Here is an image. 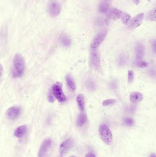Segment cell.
I'll use <instances>...</instances> for the list:
<instances>
[{
    "mask_svg": "<svg viewBox=\"0 0 156 157\" xmlns=\"http://www.w3.org/2000/svg\"><path fill=\"white\" fill-rule=\"evenodd\" d=\"M25 68V62L23 56L20 53L16 54L13 59V76L20 77L24 74Z\"/></svg>",
    "mask_w": 156,
    "mask_h": 157,
    "instance_id": "1",
    "label": "cell"
},
{
    "mask_svg": "<svg viewBox=\"0 0 156 157\" xmlns=\"http://www.w3.org/2000/svg\"><path fill=\"white\" fill-rule=\"evenodd\" d=\"M99 133L102 140L107 145H111L113 142L112 134L107 125L102 124L99 128Z\"/></svg>",
    "mask_w": 156,
    "mask_h": 157,
    "instance_id": "2",
    "label": "cell"
},
{
    "mask_svg": "<svg viewBox=\"0 0 156 157\" xmlns=\"http://www.w3.org/2000/svg\"><path fill=\"white\" fill-rule=\"evenodd\" d=\"M61 11V6L56 0H51L47 7L49 14L52 17L58 16Z\"/></svg>",
    "mask_w": 156,
    "mask_h": 157,
    "instance_id": "3",
    "label": "cell"
},
{
    "mask_svg": "<svg viewBox=\"0 0 156 157\" xmlns=\"http://www.w3.org/2000/svg\"><path fill=\"white\" fill-rule=\"evenodd\" d=\"M52 92L53 94L56 98L58 101L63 102L66 101V97L62 90V85L60 83L54 84L52 87Z\"/></svg>",
    "mask_w": 156,
    "mask_h": 157,
    "instance_id": "4",
    "label": "cell"
},
{
    "mask_svg": "<svg viewBox=\"0 0 156 157\" xmlns=\"http://www.w3.org/2000/svg\"><path fill=\"white\" fill-rule=\"evenodd\" d=\"M74 141L72 138H69L61 144L59 149L60 157H63L66 155L70 149L72 147Z\"/></svg>",
    "mask_w": 156,
    "mask_h": 157,
    "instance_id": "5",
    "label": "cell"
},
{
    "mask_svg": "<svg viewBox=\"0 0 156 157\" xmlns=\"http://www.w3.org/2000/svg\"><path fill=\"white\" fill-rule=\"evenodd\" d=\"M107 30H104L98 34L93 38L91 44V48L96 49L103 43L107 34Z\"/></svg>",
    "mask_w": 156,
    "mask_h": 157,
    "instance_id": "6",
    "label": "cell"
},
{
    "mask_svg": "<svg viewBox=\"0 0 156 157\" xmlns=\"http://www.w3.org/2000/svg\"><path fill=\"white\" fill-rule=\"evenodd\" d=\"M90 64L94 70H98L100 65V53L96 51H92L90 56Z\"/></svg>",
    "mask_w": 156,
    "mask_h": 157,
    "instance_id": "7",
    "label": "cell"
},
{
    "mask_svg": "<svg viewBox=\"0 0 156 157\" xmlns=\"http://www.w3.org/2000/svg\"><path fill=\"white\" fill-rule=\"evenodd\" d=\"M21 109L19 107L13 106L7 110L6 115L9 120H15L19 117Z\"/></svg>",
    "mask_w": 156,
    "mask_h": 157,
    "instance_id": "8",
    "label": "cell"
},
{
    "mask_svg": "<svg viewBox=\"0 0 156 157\" xmlns=\"http://www.w3.org/2000/svg\"><path fill=\"white\" fill-rule=\"evenodd\" d=\"M144 18V13H140L136 15L130 22L129 27L131 29H136L142 24Z\"/></svg>",
    "mask_w": 156,
    "mask_h": 157,
    "instance_id": "9",
    "label": "cell"
},
{
    "mask_svg": "<svg viewBox=\"0 0 156 157\" xmlns=\"http://www.w3.org/2000/svg\"><path fill=\"white\" fill-rule=\"evenodd\" d=\"M52 145V141L49 139H46L41 144L39 150L38 156L39 157H44L48 153L49 150Z\"/></svg>",
    "mask_w": 156,
    "mask_h": 157,
    "instance_id": "10",
    "label": "cell"
},
{
    "mask_svg": "<svg viewBox=\"0 0 156 157\" xmlns=\"http://www.w3.org/2000/svg\"><path fill=\"white\" fill-rule=\"evenodd\" d=\"M143 98V94L140 92H132L130 96V102L133 103H138L141 101Z\"/></svg>",
    "mask_w": 156,
    "mask_h": 157,
    "instance_id": "11",
    "label": "cell"
},
{
    "mask_svg": "<svg viewBox=\"0 0 156 157\" xmlns=\"http://www.w3.org/2000/svg\"><path fill=\"white\" fill-rule=\"evenodd\" d=\"M28 128L26 125L18 126L14 131V136L17 138H21L24 136L26 133Z\"/></svg>",
    "mask_w": 156,
    "mask_h": 157,
    "instance_id": "12",
    "label": "cell"
},
{
    "mask_svg": "<svg viewBox=\"0 0 156 157\" xmlns=\"http://www.w3.org/2000/svg\"><path fill=\"white\" fill-rule=\"evenodd\" d=\"M144 46L141 43L137 44L136 47V58L138 59H141L144 55Z\"/></svg>",
    "mask_w": 156,
    "mask_h": 157,
    "instance_id": "13",
    "label": "cell"
},
{
    "mask_svg": "<svg viewBox=\"0 0 156 157\" xmlns=\"http://www.w3.org/2000/svg\"><path fill=\"white\" fill-rule=\"evenodd\" d=\"M87 116L85 113H81L78 116L77 121V125L78 127L83 126L87 121Z\"/></svg>",
    "mask_w": 156,
    "mask_h": 157,
    "instance_id": "14",
    "label": "cell"
},
{
    "mask_svg": "<svg viewBox=\"0 0 156 157\" xmlns=\"http://www.w3.org/2000/svg\"><path fill=\"white\" fill-rule=\"evenodd\" d=\"M122 13H123V12L120 9L114 8L110 11V17L114 20H118L121 17Z\"/></svg>",
    "mask_w": 156,
    "mask_h": 157,
    "instance_id": "15",
    "label": "cell"
},
{
    "mask_svg": "<svg viewBox=\"0 0 156 157\" xmlns=\"http://www.w3.org/2000/svg\"><path fill=\"white\" fill-rule=\"evenodd\" d=\"M77 101L79 108L81 111L84 112L85 109L84 96L82 94H80L77 95Z\"/></svg>",
    "mask_w": 156,
    "mask_h": 157,
    "instance_id": "16",
    "label": "cell"
},
{
    "mask_svg": "<svg viewBox=\"0 0 156 157\" xmlns=\"http://www.w3.org/2000/svg\"><path fill=\"white\" fill-rule=\"evenodd\" d=\"M66 81L70 89L72 91H75L76 90V84L73 78L71 75H68L66 76Z\"/></svg>",
    "mask_w": 156,
    "mask_h": 157,
    "instance_id": "17",
    "label": "cell"
},
{
    "mask_svg": "<svg viewBox=\"0 0 156 157\" xmlns=\"http://www.w3.org/2000/svg\"><path fill=\"white\" fill-rule=\"evenodd\" d=\"M120 18L122 23L125 25H128L132 19L131 16L128 13H122Z\"/></svg>",
    "mask_w": 156,
    "mask_h": 157,
    "instance_id": "18",
    "label": "cell"
},
{
    "mask_svg": "<svg viewBox=\"0 0 156 157\" xmlns=\"http://www.w3.org/2000/svg\"><path fill=\"white\" fill-rule=\"evenodd\" d=\"M61 42L63 45L65 46H68L71 44V40L68 36L66 34H62L61 37Z\"/></svg>",
    "mask_w": 156,
    "mask_h": 157,
    "instance_id": "19",
    "label": "cell"
},
{
    "mask_svg": "<svg viewBox=\"0 0 156 157\" xmlns=\"http://www.w3.org/2000/svg\"><path fill=\"white\" fill-rule=\"evenodd\" d=\"M156 8H154L151 11H150L146 16L147 19L151 21H156Z\"/></svg>",
    "mask_w": 156,
    "mask_h": 157,
    "instance_id": "20",
    "label": "cell"
},
{
    "mask_svg": "<svg viewBox=\"0 0 156 157\" xmlns=\"http://www.w3.org/2000/svg\"><path fill=\"white\" fill-rule=\"evenodd\" d=\"M109 10V5L107 3H102L99 6V11L103 13H107Z\"/></svg>",
    "mask_w": 156,
    "mask_h": 157,
    "instance_id": "21",
    "label": "cell"
},
{
    "mask_svg": "<svg viewBox=\"0 0 156 157\" xmlns=\"http://www.w3.org/2000/svg\"><path fill=\"white\" fill-rule=\"evenodd\" d=\"M116 102V100L115 99H107V100H104L102 104L104 106H107L113 104Z\"/></svg>",
    "mask_w": 156,
    "mask_h": 157,
    "instance_id": "22",
    "label": "cell"
},
{
    "mask_svg": "<svg viewBox=\"0 0 156 157\" xmlns=\"http://www.w3.org/2000/svg\"><path fill=\"white\" fill-rule=\"evenodd\" d=\"M124 123L127 126H131L134 124V121L132 118H126L124 119Z\"/></svg>",
    "mask_w": 156,
    "mask_h": 157,
    "instance_id": "23",
    "label": "cell"
},
{
    "mask_svg": "<svg viewBox=\"0 0 156 157\" xmlns=\"http://www.w3.org/2000/svg\"><path fill=\"white\" fill-rule=\"evenodd\" d=\"M134 78V73L132 70H129L128 74V81L129 83H132Z\"/></svg>",
    "mask_w": 156,
    "mask_h": 157,
    "instance_id": "24",
    "label": "cell"
},
{
    "mask_svg": "<svg viewBox=\"0 0 156 157\" xmlns=\"http://www.w3.org/2000/svg\"><path fill=\"white\" fill-rule=\"evenodd\" d=\"M149 64L145 61H140L137 63V66L140 68H144L148 67Z\"/></svg>",
    "mask_w": 156,
    "mask_h": 157,
    "instance_id": "25",
    "label": "cell"
},
{
    "mask_svg": "<svg viewBox=\"0 0 156 157\" xmlns=\"http://www.w3.org/2000/svg\"><path fill=\"white\" fill-rule=\"evenodd\" d=\"M48 98L49 101L50 102L52 103V102H54V101H55V97L53 94L52 91H50L49 93Z\"/></svg>",
    "mask_w": 156,
    "mask_h": 157,
    "instance_id": "26",
    "label": "cell"
},
{
    "mask_svg": "<svg viewBox=\"0 0 156 157\" xmlns=\"http://www.w3.org/2000/svg\"><path fill=\"white\" fill-rule=\"evenodd\" d=\"M85 157H96V156L93 153H88L86 154Z\"/></svg>",
    "mask_w": 156,
    "mask_h": 157,
    "instance_id": "27",
    "label": "cell"
},
{
    "mask_svg": "<svg viewBox=\"0 0 156 157\" xmlns=\"http://www.w3.org/2000/svg\"><path fill=\"white\" fill-rule=\"evenodd\" d=\"M3 67L1 65V64H0V77L2 76L3 74Z\"/></svg>",
    "mask_w": 156,
    "mask_h": 157,
    "instance_id": "28",
    "label": "cell"
},
{
    "mask_svg": "<svg viewBox=\"0 0 156 157\" xmlns=\"http://www.w3.org/2000/svg\"><path fill=\"white\" fill-rule=\"evenodd\" d=\"M141 1V0H133L134 4H135L136 5H139L140 4Z\"/></svg>",
    "mask_w": 156,
    "mask_h": 157,
    "instance_id": "29",
    "label": "cell"
},
{
    "mask_svg": "<svg viewBox=\"0 0 156 157\" xmlns=\"http://www.w3.org/2000/svg\"><path fill=\"white\" fill-rule=\"evenodd\" d=\"M150 157H156V155L154 153H152L150 156Z\"/></svg>",
    "mask_w": 156,
    "mask_h": 157,
    "instance_id": "30",
    "label": "cell"
},
{
    "mask_svg": "<svg viewBox=\"0 0 156 157\" xmlns=\"http://www.w3.org/2000/svg\"><path fill=\"white\" fill-rule=\"evenodd\" d=\"M75 157V156H72V157Z\"/></svg>",
    "mask_w": 156,
    "mask_h": 157,
    "instance_id": "31",
    "label": "cell"
}]
</instances>
